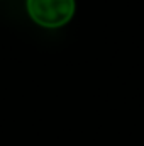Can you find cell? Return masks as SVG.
<instances>
[{
	"label": "cell",
	"instance_id": "cell-1",
	"mask_svg": "<svg viewBox=\"0 0 144 146\" xmlns=\"http://www.w3.org/2000/svg\"><path fill=\"white\" fill-rule=\"evenodd\" d=\"M26 10L37 26L58 29L75 17L76 0H26Z\"/></svg>",
	"mask_w": 144,
	"mask_h": 146
}]
</instances>
